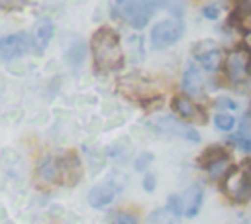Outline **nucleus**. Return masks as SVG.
Returning <instances> with one entry per match:
<instances>
[{
  "mask_svg": "<svg viewBox=\"0 0 251 224\" xmlns=\"http://www.w3.org/2000/svg\"><path fill=\"white\" fill-rule=\"evenodd\" d=\"M184 31V24L178 16H173V18H165L161 22H157L151 29V43L155 49H165L169 45H173L175 41L180 39Z\"/></svg>",
  "mask_w": 251,
  "mask_h": 224,
  "instance_id": "20e7f679",
  "label": "nucleus"
},
{
  "mask_svg": "<svg viewBox=\"0 0 251 224\" xmlns=\"http://www.w3.org/2000/svg\"><path fill=\"white\" fill-rule=\"evenodd\" d=\"M192 55H194V59H196L206 71H216V69H220V65H222V49H220L218 43L212 41V39L194 43Z\"/></svg>",
  "mask_w": 251,
  "mask_h": 224,
  "instance_id": "0eeeda50",
  "label": "nucleus"
},
{
  "mask_svg": "<svg viewBox=\"0 0 251 224\" xmlns=\"http://www.w3.org/2000/svg\"><path fill=\"white\" fill-rule=\"evenodd\" d=\"M224 195L233 202H245L251 196V171L245 167H235L222 181Z\"/></svg>",
  "mask_w": 251,
  "mask_h": 224,
  "instance_id": "7ed1b4c3",
  "label": "nucleus"
},
{
  "mask_svg": "<svg viewBox=\"0 0 251 224\" xmlns=\"http://www.w3.org/2000/svg\"><path fill=\"white\" fill-rule=\"evenodd\" d=\"M92 59L98 71H116L124 63V51L116 31L108 28H100L90 41Z\"/></svg>",
  "mask_w": 251,
  "mask_h": 224,
  "instance_id": "f257e3e1",
  "label": "nucleus"
},
{
  "mask_svg": "<svg viewBox=\"0 0 251 224\" xmlns=\"http://www.w3.org/2000/svg\"><path fill=\"white\" fill-rule=\"evenodd\" d=\"M202 165L212 181H220V179L224 181L227 177V173L231 171V159L222 149H210L202 157Z\"/></svg>",
  "mask_w": 251,
  "mask_h": 224,
  "instance_id": "6e6552de",
  "label": "nucleus"
},
{
  "mask_svg": "<svg viewBox=\"0 0 251 224\" xmlns=\"http://www.w3.org/2000/svg\"><path fill=\"white\" fill-rule=\"evenodd\" d=\"M202 200H204V191L200 185H190L186 195H184V214L188 218H194L198 212H200V206H202Z\"/></svg>",
  "mask_w": 251,
  "mask_h": 224,
  "instance_id": "4468645a",
  "label": "nucleus"
},
{
  "mask_svg": "<svg viewBox=\"0 0 251 224\" xmlns=\"http://www.w3.org/2000/svg\"><path fill=\"white\" fill-rule=\"evenodd\" d=\"M57 181H61V159H57L53 155L41 157V161L37 163V169H35V183L39 187H51Z\"/></svg>",
  "mask_w": 251,
  "mask_h": 224,
  "instance_id": "1a4fd4ad",
  "label": "nucleus"
},
{
  "mask_svg": "<svg viewBox=\"0 0 251 224\" xmlns=\"http://www.w3.org/2000/svg\"><path fill=\"white\" fill-rule=\"evenodd\" d=\"M118 193V185L114 181H104V183H98L96 187H92L88 191V204L94 206V208H102L106 204H110L114 200Z\"/></svg>",
  "mask_w": 251,
  "mask_h": 224,
  "instance_id": "f8f14e48",
  "label": "nucleus"
},
{
  "mask_svg": "<svg viewBox=\"0 0 251 224\" xmlns=\"http://www.w3.org/2000/svg\"><path fill=\"white\" fill-rule=\"evenodd\" d=\"M143 189H145L147 193H151V191L155 189V175H151V173L145 175V179H143Z\"/></svg>",
  "mask_w": 251,
  "mask_h": 224,
  "instance_id": "b1692460",
  "label": "nucleus"
},
{
  "mask_svg": "<svg viewBox=\"0 0 251 224\" xmlns=\"http://www.w3.org/2000/svg\"><path fill=\"white\" fill-rule=\"evenodd\" d=\"M245 45H247V49L251 51V31H247V35H245Z\"/></svg>",
  "mask_w": 251,
  "mask_h": 224,
  "instance_id": "cd10ccee",
  "label": "nucleus"
},
{
  "mask_svg": "<svg viewBox=\"0 0 251 224\" xmlns=\"http://www.w3.org/2000/svg\"><path fill=\"white\" fill-rule=\"evenodd\" d=\"M176 218H178V216H175V214L165 206V208H161V210L151 212L149 218H147V222H149V224H176Z\"/></svg>",
  "mask_w": 251,
  "mask_h": 224,
  "instance_id": "a211bd4d",
  "label": "nucleus"
},
{
  "mask_svg": "<svg viewBox=\"0 0 251 224\" xmlns=\"http://www.w3.org/2000/svg\"><path fill=\"white\" fill-rule=\"evenodd\" d=\"M216 106H218V108H226V110H235V108H237V104H235L233 100L226 98V96H220V98L216 100Z\"/></svg>",
  "mask_w": 251,
  "mask_h": 224,
  "instance_id": "5701e85b",
  "label": "nucleus"
},
{
  "mask_svg": "<svg viewBox=\"0 0 251 224\" xmlns=\"http://www.w3.org/2000/svg\"><path fill=\"white\" fill-rule=\"evenodd\" d=\"M76 179H80V161L75 155H65L61 159V181L73 185Z\"/></svg>",
  "mask_w": 251,
  "mask_h": 224,
  "instance_id": "dca6fc26",
  "label": "nucleus"
},
{
  "mask_svg": "<svg viewBox=\"0 0 251 224\" xmlns=\"http://www.w3.org/2000/svg\"><path fill=\"white\" fill-rule=\"evenodd\" d=\"M167 208H169L175 216H180V214L184 212V202H182V198H180L178 195H171V196H169V202H167Z\"/></svg>",
  "mask_w": 251,
  "mask_h": 224,
  "instance_id": "aec40b11",
  "label": "nucleus"
},
{
  "mask_svg": "<svg viewBox=\"0 0 251 224\" xmlns=\"http://www.w3.org/2000/svg\"><path fill=\"white\" fill-rule=\"evenodd\" d=\"M153 128L159 130V132H165V134H173V136H178L182 140H188V141H200V134L188 124V122H182L178 118H173L169 114H163V116H157L151 120Z\"/></svg>",
  "mask_w": 251,
  "mask_h": 224,
  "instance_id": "423d86ee",
  "label": "nucleus"
},
{
  "mask_svg": "<svg viewBox=\"0 0 251 224\" xmlns=\"http://www.w3.org/2000/svg\"><path fill=\"white\" fill-rule=\"evenodd\" d=\"M241 26H243L247 31H251V10H249V12H243V18H241Z\"/></svg>",
  "mask_w": 251,
  "mask_h": 224,
  "instance_id": "a878e982",
  "label": "nucleus"
},
{
  "mask_svg": "<svg viewBox=\"0 0 251 224\" xmlns=\"http://www.w3.org/2000/svg\"><path fill=\"white\" fill-rule=\"evenodd\" d=\"M153 10H155V0H116L114 2V14L135 29H141L147 26Z\"/></svg>",
  "mask_w": 251,
  "mask_h": 224,
  "instance_id": "f03ea898",
  "label": "nucleus"
},
{
  "mask_svg": "<svg viewBox=\"0 0 251 224\" xmlns=\"http://www.w3.org/2000/svg\"><path fill=\"white\" fill-rule=\"evenodd\" d=\"M0 2H2V8H16L24 4V0H0Z\"/></svg>",
  "mask_w": 251,
  "mask_h": 224,
  "instance_id": "bb28decb",
  "label": "nucleus"
},
{
  "mask_svg": "<svg viewBox=\"0 0 251 224\" xmlns=\"http://www.w3.org/2000/svg\"><path fill=\"white\" fill-rule=\"evenodd\" d=\"M173 110L184 120V122H192V124H200L206 120V114L184 94H178L173 98Z\"/></svg>",
  "mask_w": 251,
  "mask_h": 224,
  "instance_id": "9b49d317",
  "label": "nucleus"
},
{
  "mask_svg": "<svg viewBox=\"0 0 251 224\" xmlns=\"http://www.w3.org/2000/svg\"><path fill=\"white\" fill-rule=\"evenodd\" d=\"M151 161H153V155H151V153H143V155H139V157L135 159V169H137V171H145V169L151 165Z\"/></svg>",
  "mask_w": 251,
  "mask_h": 224,
  "instance_id": "4be33fe9",
  "label": "nucleus"
},
{
  "mask_svg": "<svg viewBox=\"0 0 251 224\" xmlns=\"http://www.w3.org/2000/svg\"><path fill=\"white\" fill-rule=\"evenodd\" d=\"M229 141L233 145H237L239 149H243V151H251V116H245L241 120L239 132L235 136H231Z\"/></svg>",
  "mask_w": 251,
  "mask_h": 224,
  "instance_id": "f3484780",
  "label": "nucleus"
},
{
  "mask_svg": "<svg viewBox=\"0 0 251 224\" xmlns=\"http://www.w3.org/2000/svg\"><path fill=\"white\" fill-rule=\"evenodd\" d=\"M182 88L188 96H202L204 92V77L200 73V69L196 67V63H188L184 67V75H182Z\"/></svg>",
  "mask_w": 251,
  "mask_h": 224,
  "instance_id": "ddd939ff",
  "label": "nucleus"
},
{
  "mask_svg": "<svg viewBox=\"0 0 251 224\" xmlns=\"http://www.w3.org/2000/svg\"><path fill=\"white\" fill-rule=\"evenodd\" d=\"M214 122H216V126L220 128V130H231L233 128V118L229 116V114H226V112H220V114H216V118H214Z\"/></svg>",
  "mask_w": 251,
  "mask_h": 224,
  "instance_id": "412c9836",
  "label": "nucleus"
},
{
  "mask_svg": "<svg viewBox=\"0 0 251 224\" xmlns=\"http://www.w3.org/2000/svg\"><path fill=\"white\" fill-rule=\"evenodd\" d=\"M202 14H204L206 18H210V20H214V18H218V14H220V10H218L216 6H204V8H202Z\"/></svg>",
  "mask_w": 251,
  "mask_h": 224,
  "instance_id": "393cba45",
  "label": "nucleus"
},
{
  "mask_svg": "<svg viewBox=\"0 0 251 224\" xmlns=\"http://www.w3.org/2000/svg\"><path fill=\"white\" fill-rule=\"evenodd\" d=\"M51 37H53V22H51V20H47V18L39 20V22L33 26V33H31L33 45L41 51V49H45V47H47V43L51 41Z\"/></svg>",
  "mask_w": 251,
  "mask_h": 224,
  "instance_id": "2eb2a0df",
  "label": "nucleus"
},
{
  "mask_svg": "<svg viewBox=\"0 0 251 224\" xmlns=\"http://www.w3.org/2000/svg\"><path fill=\"white\" fill-rule=\"evenodd\" d=\"M114 224H139V218L131 210H118L114 216Z\"/></svg>",
  "mask_w": 251,
  "mask_h": 224,
  "instance_id": "6ab92c4d",
  "label": "nucleus"
},
{
  "mask_svg": "<svg viewBox=\"0 0 251 224\" xmlns=\"http://www.w3.org/2000/svg\"><path fill=\"white\" fill-rule=\"evenodd\" d=\"M249 71H251V51L249 49L239 47V49H233L227 53V57L224 61V73L229 83H233V84L243 83L247 79Z\"/></svg>",
  "mask_w": 251,
  "mask_h": 224,
  "instance_id": "39448f33",
  "label": "nucleus"
},
{
  "mask_svg": "<svg viewBox=\"0 0 251 224\" xmlns=\"http://www.w3.org/2000/svg\"><path fill=\"white\" fill-rule=\"evenodd\" d=\"M29 47H31V41L24 31L12 33L0 41V57H2V61H10V59H16V57H22L24 53H27Z\"/></svg>",
  "mask_w": 251,
  "mask_h": 224,
  "instance_id": "9d476101",
  "label": "nucleus"
}]
</instances>
